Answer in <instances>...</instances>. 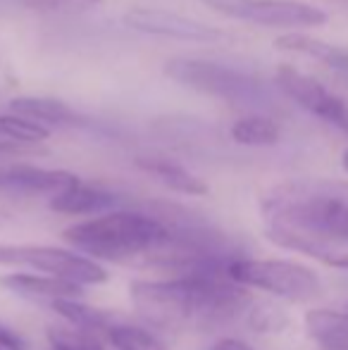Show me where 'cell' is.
<instances>
[{
  "label": "cell",
  "mask_w": 348,
  "mask_h": 350,
  "mask_svg": "<svg viewBox=\"0 0 348 350\" xmlns=\"http://www.w3.org/2000/svg\"><path fill=\"white\" fill-rule=\"evenodd\" d=\"M341 167H344V172H348V148L341 152Z\"/></svg>",
  "instance_id": "27"
},
{
  "label": "cell",
  "mask_w": 348,
  "mask_h": 350,
  "mask_svg": "<svg viewBox=\"0 0 348 350\" xmlns=\"http://www.w3.org/2000/svg\"><path fill=\"white\" fill-rule=\"evenodd\" d=\"M274 81H277L279 91L291 98L298 107L348 134V105L315 77H308L291 65H282L277 67Z\"/></svg>",
  "instance_id": "8"
},
{
  "label": "cell",
  "mask_w": 348,
  "mask_h": 350,
  "mask_svg": "<svg viewBox=\"0 0 348 350\" xmlns=\"http://www.w3.org/2000/svg\"><path fill=\"white\" fill-rule=\"evenodd\" d=\"M346 310H348V308H346Z\"/></svg>",
  "instance_id": "28"
},
{
  "label": "cell",
  "mask_w": 348,
  "mask_h": 350,
  "mask_svg": "<svg viewBox=\"0 0 348 350\" xmlns=\"http://www.w3.org/2000/svg\"><path fill=\"white\" fill-rule=\"evenodd\" d=\"M0 350H27V341L3 322H0Z\"/></svg>",
  "instance_id": "25"
},
{
  "label": "cell",
  "mask_w": 348,
  "mask_h": 350,
  "mask_svg": "<svg viewBox=\"0 0 348 350\" xmlns=\"http://www.w3.org/2000/svg\"><path fill=\"white\" fill-rule=\"evenodd\" d=\"M105 338L112 350H168V346L153 332L136 327V324L112 322L105 332Z\"/></svg>",
  "instance_id": "20"
},
{
  "label": "cell",
  "mask_w": 348,
  "mask_h": 350,
  "mask_svg": "<svg viewBox=\"0 0 348 350\" xmlns=\"http://www.w3.org/2000/svg\"><path fill=\"white\" fill-rule=\"evenodd\" d=\"M136 312L160 329H213L246 314L251 295L224 274V267L136 279L129 284Z\"/></svg>",
  "instance_id": "1"
},
{
  "label": "cell",
  "mask_w": 348,
  "mask_h": 350,
  "mask_svg": "<svg viewBox=\"0 0 348 350\" xmlns=\"http://www.w3.org/2000/svg\"><path fill=\"white\" fill-rule=\"evenodd\" d=\"M265 234H293L348 245V184L301 179L267 191L260 203Z\"/></svg>",
  "instance_id": "2"
},
{
  "label": "cell",
  "mask_w": 348,
  "mask_h": 350,
  "mask_svg": "<svg viewBox=\"0 0 348 350\" xmlns=\"http://www.w3.org/2000/svg\"><path fill=\"white\" fill-rule=\"evenodd\" d=\"M0 286L14 295H22L27 300H38V303H46V305L55 303V300L81 298V293H84L75 284H67V281L46 277V274H34V272L3 274L0 277Z\"/></svg>",
  "instance_id": "11"
},
{
  "label": "cell",
  "mask_w": 348,
  "mask_h": 350,
  "mask_svg": "<svg viewBox=\"0 0 348 350\" xmlns=\"http://www.w3.org/2000/svg\"><path fill=\"white\" fill-rule=\"evenodd\" d=\"M224 274L241 288L263 291L289 303H310L322 295L320 274L298 260L232 255Z\"/></svg>",
  "instance_id": "4"
},
{
  "label": "cell",
  "mask_w": 348,
  "mask_h": 350,
  "mask_svg": "<svg viewBox=\"0 0 348 350\" xmlns=\"http://www.w3.org/2000/svg\"><path fill=\"white\" fill-rule=\"evenodd\" d=\"M208 8L234 19L272 29H317L330 22L322 8L303 0H203Z\"/></svg>",
  "instance_id": "7"
},
{
  "label": "cell",
  "mask_w": 348,
  "mask_h": 350,
  "mask_svg": "<svg viewBox=\"0 0 348 350\" xmlns=\"http://www.w3.org/2000/svg\"><path fill=\"white\" fill-rule=\"evenodd\" d=\"M274 46L279 51L296 53V55L317 60L320 65L330 67V70H334L341 77H348V48L320 41V38H312L308 33H284V36H279L274 41Z\"/></svg>",
  "instance_id": "15"
},
{
  "label": "cell",
  "mask_w": 348,
  "mask_h": 350,
  "mask_svg": "<svg viewBox=\"0 0 348 350\" xmlns=\"http://www.w3.org/2000/svg\"><path fill=\"white\" fill-rule=\"evenodd\" d=\"M265 239L272 241L277 248L306 255V258L320 262L322 267L348 272V248H344V245L325 243V241L306 239V236H293V234H265Z\"/></svg>",
  "instance_id": "16"
},
{
  "label": "cell",
  "mask_w": 348,
  "mask_h": 350,
  "mask_svg": "<svg viewBox=\"0 0 348 350\" xmlns=\"http://www.w3.org/2000/svg\"><path fill=\"white\" fill-rule=\"evenodd\" d=\"M303 322L308 338L320 350H348V310L312 308Z\"/></svg>",
  "instance_id": "14"
},
{
  "label": "cell",
  "mask_w": 348,
  "mask_h": 350,
  "mask_svg": "<svg viewBox=\"0 0 348 350\" xmlns=\"http://www.w3.org/2000/svg\"><path fill=\"white\" fill-rule=\"evenodd\" d=\"M234 143L248 148H267L274 146L282 139V129L279 124L267 115H246L237 120L229 129Z\"/></svg>",
  "instance_id": "19"
},
{
  "label": "cell",
  "mask_w": 348,
  "mask_h": 350,
  "mask_svg": "<svg viewBox=\"0 0 348 350\" xmlns=\"http://www.w3.org/2000/svg\"><path fill=\"white\" fill-rule=\"evenodd\" d=\"M51 350H105L93 334L77 332V329H51L48 332Z\"/></svg>",
  "instance_id": "23"
},
{
  "label": "cell",
  "mask_w": 348,
  "mask_h": 350,
  "mask_svg": "<svg viewBox=\"0 0 348 350\" xmlns=\"http://www.w3.org/2000/svg\"><path fill=\"white\" fill-rule=\"evenodd\" d=\"M124 22L131 29H136V31L153 33V36H163V38H176V41H191V43L224 41L222 29L163 8H131L124 14Z\"/></svg>",
  "instance_id": "9"
},
{
  "label": "cell",
  "mask_w": 348,
  "mask_h": 350,
  "mask_svg": "<svg viewBox=\"0 0 348 350\" xmlns=\"http://www.w3.org/2000/svg\"><path fill=\"white\" fill-rule=\"evenodd\" d=\"M79 179L67 170H43L31 165L0 167V191L3 193H22V196H55L62 189L72 186Z\"/></svg>",
  "instance_id": "10"
},
{
  "label": "cell",
  "mask_w": 348,
  "mask_h": 350,
  "mask_svg": "<svg viewBox=\"0 0 348 350\" xmlns=\"http://www.w3.org/2000/svg\"><path fill=\"white\" fill-rule=\"evenodd\" d=\"M165 74L186 88L219 100L251 105L265 98V88L253 74L198 57H174L165 65Z\"/></svg>",
  "instance_id": "6"
},
{
  "label": "cell",
  "mask_w": 348,
  "mask_h": 350,
  "mask_svg": "<svg viewBox=\"0 0 348 350\" xmlns=\"http://www.w3.org/2000/svg\"><path fill=\"white\" fill-rule=\"evenodd\" d=\"M14 115H22L31 122H38L43 126H72L81 124V117L77 110H72L67 103L55 100V98H36V96H22L10 103Z\"/></svg>",
  "instance_id": "17"
},
{
  "label": "cell",
  "mask_w": 348,
  "mask_h": 350,
  "mask_svg": "<svg viewBox=\"0 0 348 350\" xmlns=\"http://www.w3.org/2000/svg\"><path fill=\"white\" fill-rule=\"evenodd\" d=\"M72 250L96 262H144L155 260L172 245L174 229L165 217L136 210H110L77 221L62 231Z\"/></svg>",
  "instance_id": "3"
},
{
  "label": "cell",
  "mask_w": 348,
  "mask_h": 350,
  "mask_svg": "<svg viewBox=\"0 0 348 350\" xmlns=\"http://www.w3.org/2000/svg\"><path fill=\"white\" fill-rule=\"evenodd\" d=\"M0 267H27L36 274L67 281L79 288L101 286L110 279L105 265L72 248H55L43 243H0Z\"/></svg>",
  "instance_id": "5"
},
{
  "label": "cell",
  "mask_w": 348,
  "mask_h": 350,
  "mask_svg": "<svg viewBox=\"0 0 348 350\" xmlns=\"http://www.w3.org/2000/svg\"><path fill=\"white\" fill-rule=\"evenodd\" d=\"M210 350H256L251 346V343L241 341V338H234V336H224V338H217V341L213 343V348Z\"/></svg>",
  "instance_id": "26"
},
{
  "label": "cell",
  "mask_w": 348,
  "mask_h": 350,
  "mask_svg": "<svg viewBox=\"0 0 348 350\" xmlns=\"http://www.w3.org/2000/svg\"><path fill=\"white\" fill-rule=\"evenodd\" d=\"M22 5L31 10H43V12H51V10H62V8H79V5H91L96 0H19Z\"/></svg>",
  "instance_id": "24"
},
{
  "label": "cell",
  "mask_w": 348,
  "mask_h": 350,
  "mask_svg": "<svg viewBox=\"0 0 348 350\" xmlns=\"http://www.w3.org/2000/svg\"><path fill=\"white\" fill-rule=\"evenodd\" d=\"M117 196L107 189H101V186L86 184V181L77 179L72 186L62 189L60 193H55L51 198V210L60 212V215H103V212L115 210Z\"/></svg>",
  "instance_id": "12"
},
{
  "label": "cell",
  "mask_w": 348,
  "mask_h": 350,
  "mask_svg": "<svg viewBox=\"0 0 348 350\" xmlns=\"http://www.w3.org/2000/svg\"><path fill=\"white\" fill-rule=\"evenodd\" d=\"M51 139V129L22 115H0V141L12 146H36Z\"/></svg>",
  "instance_id": "21"
},
{
  "label": "cell",
  "mask_w": 348,
  "mask_h": 350,
  "mask_svg": "<svg viewBox=\"0 0 348 350\" xmlns=\"http://www.w3.org/2000/svg\"><path fill=\"white\" fill-rule=\"evenodd\" d=\"M48 308L55 314H60L65 319V324L70 329H77V332H86V334H96V332H107L115 317L110 312L101 308H91V305H84L79 298H70V300H55Z\"/></svg>",
  "instance_id": "18"
},
{
  "label": "cell",
  "mask_w": 348,
  "mask_h": 350,
  "mask_svg": "<svg viewBox=\"0 0 348 350\" xmlns=\"http://www.w3.org/2000/svg\"><path fill=\"white\" fill-rule=\"evenodd\" d=\"M248 327L258 334H279L289 327V314L272 303H258L248 308Z\"/></svg>",
  "instance_id": "22"
},
{
  "label": "cell",
  "mask_w": 348,
  "mask_h": 350,
  "mask_svg": "<svg viewBox=\"0 0 348 350\" xmlns=\"http://www.w3.org/2000/svg\"><path fill=\"white\" fill-rule=\"evenodd\" d=\"M136 167L146 174H150L155 181H160L163 186H168L170 191L181 196H208V184L200 176H196L191 170H186L184 165L168 157H136Z\"/></svg>",
  "instance_id": "13"
}]
</instances>
